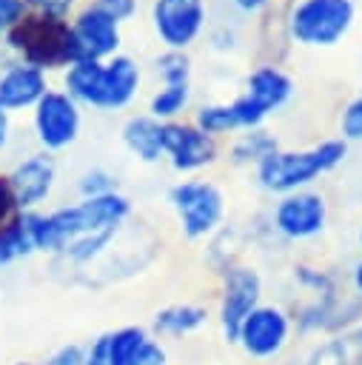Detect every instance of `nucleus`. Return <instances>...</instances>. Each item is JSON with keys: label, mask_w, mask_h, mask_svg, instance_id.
I'll return each mask as SVG.
<instances>
[{"label": "nucleus", "mask_w": 362, "mask_h": 365, "mask_svg": "<svg viewBox=\"0 0 362 365\" xmlns=\"http://www.w3.org/2000/svg\"><path fill=\"white\" fill-rule=\"evenodd\" d=\"M68 34H71V63L108 60L120 46V23H114L91 3L68 20Z\"/></svg>", "instance_id": "obj_12"}, {"label": "nucleus", "mask_w": 362, "mask_h": 365, "mask_svg": "<svg viewBox=\"0 0 362 365\" xmlns=\"http://www.w3.org/2000/svg\"><path fill=\"white\" fill-rule=\"evenodd\" d=\"M279 145H276V140L268 134V131H262V128H251L248 134H242L237 143H234V148H231V160L237 163V165H259L268 154H274Z\"/></svg>", "instance_id": "obj_22"}, {"label": "nucleus", "mask_w": 362, "mask_h": 365, "mask_svg": "<svg viewBox=\"0 0 362 365\" xmlns=\"http://www.w3.org/2000/svg\"><path fill=\"white\" fill-rule=\"evenodd\" d=\"M345 157H348V143L342 137L322 140L319 145H311L302 151L276 148L257 165V180L271 194L305 191L316 177L333 171Z\"/></svg>", "instance_id": "obj_3"}, {"label": "nucleus", "mask_w": 362, "mask_h": 365, "mask_svg": "<svg viewBox=\"0 0 362 365\" xmlns=\"http://www.w3.org/2000/svg\"><path fill=\"white\" fill-rule=\"evenodd\" d=\"M77 188H80V197L83 200H88V197H105V194H114L117 191V177L111 171H105V168H88L80 177Z\"/></svg>", "instance_id": "obj_25"}, {"label": "nucleus", "mask_w": 362, "mask_h": 365, "mask_svg": "<svg viewBox=\"0 0 362 365\" xmlns=\"http://www.w3.org/2000/svg\"><path fill=\"white\" fill-rule=\"evenodd\" d=\"M205 0H154L151 26L168 51L188 48L205 29Z\"/></svg>", "instance_id": "obj_10"}, {"label": "nucleus", "mask_w": 362, "mask_h": 365, "mask_svg": "<svg viewBox=\"0 0 362 365\" xmlns=\"http://www.w3.org/2000/svg\"><path fill=\"white\" fill-rule=\"evenodd\" d=\"M6 48L20 60L40 71L71 66V34L68 20H54L43 14L26 11L9 31H6Z\"/></svg>", "instance_id": "obj_4"}, {"label": "nucleus", "mask_w": 362, "mask_h": 365, "mask_svg": "<svg viewBox=\"0 0 362 365\" xmlns=\"http://www.w3.org/2000/svg\"><path fill=\"white\" fill-rule=\"evenodd\" d=\"M342 140H362V97L351 100L342 111Z\"/></svg>", "instance_id": "obj_27"}, {"label": "nucleus", "mask_w": 362, "mask_h": 365, "mask_svg": "<svg viewBox=\"0 0 362 365\" xmlns=\"http://www.w3.org/2000/svg\"><path fill=\"white\" fill-rule=\"evenodd\" d=\"M123 143L137 160L157 163L165 157V123L154 120L151 114L128 117L123 125Z\"/></svg>", "instance_id": "obj_17"}, {"label": "nucleus", "mask_w": 362, "mask_h": 365, "mask_svg": "<svg viewBox=\"0 0 362 365\" xmlns=\"http://www.w3.org/2000/svg\"><path fill=\"white\" fill-rule=\"evenodd\" d=\"M359 245H362V228H359Z\"/></svg>", "instance_id": "obj_37"}, {"label": "nucleus", "mask_w": 362, "mask_h": 365, "mask_svg": "<svg viewBox=\"0 0 362 365\" xmlns=\"http://www.w3.org/2000/svg\"><path fill=\"white\" fill-rule=\"evenodd\" d=\"M165 157L174 171L191 174L217 160V140L194 123H165Z\"/></svg>", "instance_id": "obj_14"}, {"label": "nucleus", "mask_w": 362, "mask_h": 365, "mask_svg": "<svg viewBox=\"0 0 362 365\" xmlns=\"http://www.w3.org/2000/svg\"><path fill=\"white\" fill-rule=\"evenodd\" d=\"M208 322V308L197 302H174L154 314L151 328L160 336H188Z\"/></svg>", "instance_id": "obj_19"}, {"label": "nucleus", "mask_w": 362, "mask_h": 365, "mask_svg": "<svg viewBox=\"0 0 362 365\" xmlns=\"http://www.w3.org/2000/svg\"><path fill=\"white\" fill-rule=\"evenodd\" d=\"M308 365H362V322L319 342L311 351Z\"/></svg>", "instance_id": "obj_20"}, {"label": "nucleus", "mask_w": 362, "mask_h": 365, "mask_svg": "<svg viewBox=\"0 0 362 365\" xmlns=\"http://www.w3.org/2000/svg\"><path fill=\"white\" fill-rule=\"evenodd\" d=\"M20 217V208H17V200H14V191L9 185V177L0 174V225H9L11 220Z\"/></svg>", "instance_id": "obj_31"}, {"label": "nucleus", "mask_w": 362, "mask_h": 365, "mask_svg": "<svg viewBox=\"0 0 362 365\" xmlns=\"http://www.w3.org/2000/svg\"><path fill=\"white\" fill-rule=\"evenodd\" d=\"M37 248H34V240H31V228H29V217L20 214L17 220H11L9 225H0V268L23 259V257H31Z\"/></svg>", "instance_id": "obj_21"}, {"label": "nucleus", "mask_w": 362, "mask_h": 365, "mask_svg": "<svg viewBox=\"0 0 362 365\" xmlns=\"http://www.w3.org/2000/svg\"><path fill=\"white\" fill-rule=\"evenodd\" d=\"M6 177L14 191L20 214H26V211H37L51 197L54 182H57V165L51 154L37 151V154L23 157Z\"/></svg>", "instance_id": "obj_13"}, {"label": "nucleus", "mask_w": 362, "mask_h": 365, "mask_svg": "<svg viewBox=\"0 0 362 365\" xmlns=\"http://www.w3.org/2000/svg\"><path fill=\"white\" fill-rule=\"evenodd\" d=\"M128 365H168V351H165V345H162L160 339L151 336V339L137 351V356H134Z\"/></svg>", "instance_id": "obj_30"}, {"label": "nucleus", "mask_w": 362, "mask_h": 365, "mask_svg": "<svg viewBox=\"0 0 362 365\" xmlns=\"http://www.w3.org/2000/svg\"><path fill=\"white\" fill-rule=\"evenodd\" d=\"M63 83L66 94L77 106L123 108L140 88V66L125 54H114L108 60H80L66 68Z\"/></svg>", "instance_id": "obj_2"}, {"label": "nucleus", "mask_w": 362, "mask_h": 365, "mask_svg": "<svg viewBox=\"0 0 362 365\" xmlns=\"http://www.w3.org/2000/svg\"><path fill=\"white\" fill-rule=\"evenodd\" d=\"M26 14V3L23 0H0V37H6V31Z\"/></svg>", "instance_id": "obj_32"}, {"label": "nucleus", "mask_w": 362, "mask_h": 365, "mask_svg": "<svg viewBox=\"0 0 362 365\" xmlns=\"http://www.w3.org/2000/svg\"><path fill=\"white\" fill-rule=\"evenodd\" d=\"M23 3H26V11L54 17V20H68L74 9V0H23Z\"/></svg>", "instance_id": "obj_26"}, {"label": "nucleus", "mask_w": 362, "mask_h": 365, "mask_svg": "<svg viewBox=\"0 0 362 365\" xmlns=\"http://www.w3.org/2000/svg\"><path fill=\"white\" fill-rule=\"evenodd\" d=\"M291 334H294V317L274 302H262L245 317L234 345H239V351L248 359L265 365L282 356V351L291 345Z\"/></svg>", "instance_id": "obj_7"}, {"label": "nucleus", "mask_w": 362, "mask_h": 365, "mask_svg": "<svg viewBox=\"0 0 362 365\" xmlns=\"http://www.w3.org/2000/svg\"><path fill=\"white\" fill-rule=\"evenodd\" d=\"M31 111H34L31 114L34 137L46 154L63 151V148L77 143L80 128H83V117H80V106L66 91L48 88Z\"/></svg>", "instance_id": "obj_8"}, {"label": "nucleus", "mask_w": 362, "mask_h": 365, "mask_svg": "<svg viewBox=\"0 0 362 365\" xmlns=\"http://www.w3.org/2000/svg\"><path fill=\"white\" fill-rule=\"evenodd\" d=\"M353 0H299L288 17V31L302 46H336L353 26Z\"/></svg>", "instance_id": "obj_5"}, {"label": "nucleus", "mask_w": 362, "mask_h": 365, "mask_svg": "<svg viewBox=\"0 0 362 365\" xmlns=\"http://www.w3.org/2000/svg\"><path fill=\"white\" fill-rule=\"evenodd\" d=\"M239 11H245V14H254V11H259V9H265L271 0H231Z\"/></svg>", "instance_id": "obj_33"}, {"label": "nucleus", "mask_w": 362, "mask_h": 365, "mask_svg": "<svg viewBox=\"0 0 362 365\" xmlns=\"http://www.w3.org/2000/svg\"><path fill=\"white\" fill-rule=\"evenodd\" d=\"M148 339L151 334L140 325L103 331L86 345V365H128Z\"/></svg>", "instance_id": "obj_16"}, {"label": "nucleus", "mask_w": 362, "mask_h": 365, "mask_svg": "<svg viewBox=\"0 0 362 365\" xmlns=\"http://www.w3.org/2000/svg\"><path fill=\"white\" fill-rule=\"evenodd\" d=\"M291 91H294L291 77L282 68H276V66H259V68H254L248 74V83H245V94L265 114H271L274 108L285 106L288 97H291Z\"/></svg>", "instance_id": "obj_18"}, {"label": "nucleus", "mask_w": 362, "mask_h": 365, "mask_svg": "<svg viewBox=\"0 0 362 365\" xmlns=\"http://www.w3.org/2000/svg\"><path fill=\"white\" fill-rule=\"evenodd\" d=\"M43 365H86V345L80 342H66L60 348H54Z\"/></svg>", "instance_id": "obj_28"}, {"label": "nucleus", "mask_w": 362, "mask_h": 365, "mask_svg": "<svg viewBox=\"0 0 362 365\" xmlns=\"http://www.w3.org/2000/svg\"><path fill=\"white\" fill-rule=\"evenodd\" d=\"M9 134H11V120H9V114L0 108V151L6 148V143H9Z\"/></svg>", "instance_id": "obj_34"}, {"label": "nucleus", "mask_w": 362, "mask_h": 365, "mask_svg": "<svg viewBox=\"0 0 362 365\" xmlns=\"http://www.w3.org/2000/svg\"><path fill=\"white\" fill-rule=\"evenodd\" d=\"M34 248L51 257H60L71 242L120 231L123 222L131 217V202L120 191L105 197H88L71 205H60L48 214L43 211H26Z\"/></svg>", "instance_id": "obj_1"}, {"label": "nucleus", "mask_w": 362, "mask_h": 365, "mask_svg": "<svg viewBox=\"0 0 362 365\" xmlns=\"http://www.w3.org/2000/svg\"><path fill=\"white\" fill-rule=\"evenodd\" d=\"M11 365H34V362H23V359H20V362H11Z\"/></svg>", "instance_id": "obj_36"}, {"label": "nucleus", "mask_w": 362, "mask_h": 365, "mask_svg": "<svg viewBox=\"0 0 362 365\" xmlns=\"http://www.w3.org/2000/svg\"><path fill=\"white\" fill-rule=\"evenodd\" d=\"M157 74L162 77V86H177L191 80V63L182 51H168L157 57Z\"/></svg>", "instance_id": "obj_24"}, {"label": "nucleus", "mask_w": 362, "mask_h": 365, "mask_svg": "<svg viewBox=\"0 0 362 365\" xmlns=\"http://www.w3.org/2000/svg\"><path fill=\"white\" fill-rule=\"evenodd\" d=\"M351 282H353V291H356V297H362V259L353 265V271H351Z\"/></svg>", "instance_id": "obj_35"}, {"label": "nucleus", "mask_w": 362, "mask_h": 365, "mask_svg": "<svg viewBox=\"0 0 362 365\" xmlns=\"http://www.w3.org/2000/svg\"><path fill=\"white\" fill-rule=\"evenodd\" d=\"M257 305H262V277H259V271L248 268V265L228 268L225 277H222V294H219V311H217L219 331H222L225 342L234 345L239 325L245 322V317Z\"/></svg>", "instance_id": "obj_9"}, {"label": "nucleus", "mask_w": 362, "mask_h": 365, "mask_svg": "<svg viewBox=\"0 0 362 365\" xmlns=\"http://www.w3.org/2000/svg\"><path fill=\"white\" fill-rule=\"evenodd\" d=\"M46 91H48L46 71H40L29 63L14 60L0 71V108L6 114L34 108Z\"/></svg>", "instance_id": "obj_15"}, {"label": "nucleus", "mask_w": 362, "mask_h": 365, "mask_svg": "<svg viewBox=\"0 0 362 365\" xmlns=\"http://www.w3.org/2000/svg\"><path fill=\"white\" fill-rule=\"evenodd\" d=\"M91 6L108 14L114 23H125L137 14V0H91Z\"/></svg>", "instance_id": "obj_29"}, {"label": "nucleus", "mask_w": 362, "mask_h": 365, "mask_svg": "<svg viewBox=\"0 0 362 365\" xmlns=\"http://www.w3.org/2000/svg\"><path fill=\"white\" fill-rule=\"evenodd\" d=\"M271 222L285 240H294V242L314 240L328 225V202L322 194L308 191V188L282 194V200L274 205Z\"/></svg>", "instance_id": "obj_11"}, {"label": "nucleus", "mask_w": 362, "mask_h": 365, "mask_svg": "<svg viewBox=\"0 0 362 365\" xmlns=\"http://www.w3.org/2000/svg\"><path fill=\"white\" fill-rule=\"evenodd\" d=\"M191 97V83H177V86H162L151 100H148V114L160 123H174V117L188 106Z\"/></svg>", "instance_id": "obj_23"}, {"label": "nucleus", "mask_w": 362, "mask_h": 365, "mask_svg": "<svg viewBox=\"0 0 362 365\" xmlns=\"http://www.w3.org/2000/svg\"><path fill=\"white\" fill-rule=\"evenodd\" d=\"M168 205L174 208L185 240L214 234L225 217V197L211 180H180L168 188Z\"/></svg>", "instance_id": "obj_6"}]
</instances>
